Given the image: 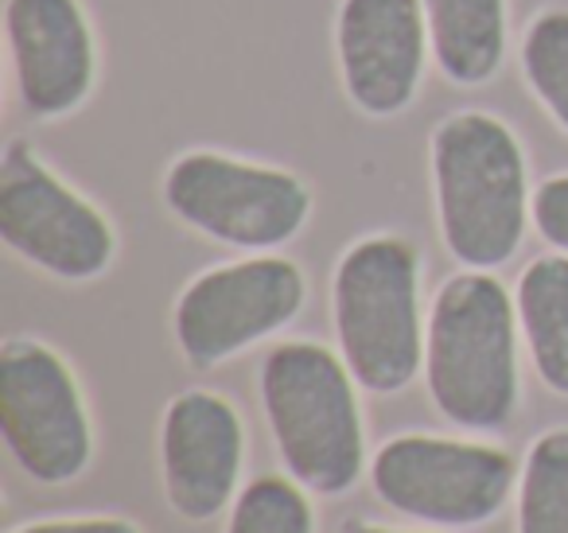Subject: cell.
<instances>
[{"label": "cell", "mask_w": 568, "mask_h": 533, "mask_svg": "<svg viewBox=\"0 0 568 533\" xmlns=\"http://www.w3.org/2000/svg\"><path fill=\"white\" fill-rule=\"evenodd\" d=\"M428 160L448 253L464 269L506 265L534 222L518 133L487 110H456L433 129Z\"/></svg>", "instance_id": "obj_1"}, {"label": "cell", "mask_w": 568, "mask_h": 533, "mask_svg": "<svg viewBox=\"0 0 568 533\" xmlns=\"http://www.w3.org/2000/svg\"><path fill=\"white\" fill-rule=\"evenodd\" d=\"M518 304L490 269L440 284L428 312L425 378L436 413L467 432H498L518 409Z\"/></svg>", "instance_id": "obj_2"}, {"label": "cell", "mask_w": 568, "mask_h": 533, "mask_svg": "<svg viewBox=\"0 0 568 533\" xmlns=\"http://www.w3.org/2000/svg\"><path fill=\"white\" fill-rule=\"evenodd\" d=\"M355 374L324 343H281L261 362V405L284 467L304 491L343 494L366 467Z\"/></svg>", "instance_id": "obj_3"}, {"label": "cell", "mask_w": 568, "mask_h": 533, "mask_svg": "<svg viewBox=\"0 0 568 533\" xmlns=\"http://www.w3.org/2000/svg\"><path fill=\"white\" fill-rule=\"evenodd\" d=\"M332 312L339 354L358 390L397 393L425 370L420 258L405 238H358L335 265Z\"/></svg>", "instance_id": "obj_4"}, {"label": "cell", "mask_w": 568, "mask_h": 533, "mask_svg": "<svg viewBox=\"0 0 568 533\" xmlns=\"http://www.w3.org/2000/svg\"><path fill=\"white\" fill-rule=\"evenodd\" d=\"M160 191L183 227L250 253L293 242L312 219V191L296 172L214 149L175 157Z\"/></svg>", "instance_id": "obj_5"}, {"label": "cell", "mask_w": 568, "mask_h": 533, "mask_svg": "<svg viewBox=\"0 0 568 533\" xmlns=\"http://www.w3.org/2000/svg\"><path fill=\"white\" fill-rule=\"evenodd\" d=\"M0 238L59 281H94L118 258L110 219L24 141H12L0 157Z\"/></svg>", "instance_id": "obj_6"}, {"label": "cell", "mask_w": 568, "mask_h": 533, "mask_svg": "<svg viewBox=\"0 0 568 533\" xmlns=\"http://www.w3.org/2000/svg\"><path fill=\"white\" fill-rule=\"evenodd\" d=\"M0 432L36 483H71L90 467L87 401L67 359L40 339H9L0 351Z\"/></svg>", "instance_id": "obj_7"}, {"label": "cell", "mask_w": 568, "mask_h": 533, "mask_svg": "<svg viewBox=\"0 0 568 533\" xmlns=\"http://www.w3.org/2000/svg\"><path fill=\"white\" fill-rule=\"evenodd\" d=\"M371 479L397 514L428 525H483L514 491V460L475 440L405 432L374 452Z\"/></svg>", "instance_id": "obj_8"}, {"label": "cell", "mask_w": 568, "mask_h": 533, "mask_svg": "<svg viewBox=\"0 0 568 533\" xmlns=\"http://www.w3.org/2000/svg\"><path fill=\"white\" fill-rule=\"evenodd\" d=\"M304 296L308 281L301 265L276 253L214 265L175 300V343L191 366L211 370L288 328L301 315Z\"/></svg>", "instance_id": "obj_9"}, {"label": "cell", "mask_w": 568, "mask_h": 533, "mask_svg": "<svg viewBox=\"0 0 568 533\" xmlns=\"http://www.w3.org/2000/svg\"><path fill=\"white\" fill-rule=\"evenodd\" d=\"M335 56L351 105L363 118H397L420 94L433 59L420 0H343L335 17Z\"/></svg>", "instance_id": "obj_10"}, {"label": "cell", "mask_w": 568, "mask_h": 533, "mask_svg": "<svg viewBox=\"0 0 568 533\" xmlns=\"http://www.w3.org/2000/svg\"><path fill=\"white\" fill-rule=\"evenodd\" d=\"M4 43L20 105L36 121L71 118L98 82V40L82 0H4Z\"/></svg>", "instance_id": "obj_11"}, {"label": "cell", "mask_w": 568, "mask_h": 533, "mask_svg": "<svg viewBox=\"0 0 568 533\" xmlns=\"http://www.w3.org/2000/svg\"><path fill=\"white\" fill-rule=\"evenodd\" d=\"M245 429L222 393L183 390L168 401L160 424V467L175 514L211 522L230 506L242 479Z\"/></svg>", "instance_id": "obj_12"}, {"label": "cell", "mask_w": 568, "mask_h": 533, "mask_svg": "<svg viewBox=\"0 0 568 533\" xmlns=\"http://www.w3.org/2000/svg\"><path fill=\"white\" fill-rule=\"evenodd\" d=\"M433 63L452 87H487L506 59V0H420Z\"/></svg>", "instance_id": "obj_13"}, {"label": "cell", "mask_w": 568, "mask_h": 533, "mask_svg": "<svg viewBox=\"0 0 568 533\" xmlns=\"http://www.w3.org/2000/svg\"><path fill=\"white\" fill-rule=\"evenodd\" d=\"M514 304L537 378L568 398V253L529 261L518 276Z\"/></svg>", "instance_id": "obj_14"}, {"label": "cell", "mask_w": 568, "mask_h": 533, "mask_svg": "<svg viewBox=\"0 0 568 533\" xmlns=\"http://www.w3.org/2000/svg\"><path fill=\"white\" fill-rule=\"evenodd\" d=\"M518 533H568V429L534 440L518 483Z\"/></svg>", "instance_id": "obj_15"}, {"label": "cell", "mask_w": 568, "mask_h": 533, "mask_svg": "<svg viewBox=\"0 0 568 533\" xmlns=\"http://www.w3.org/2000/svg\"><path fill=\"white\" fill-rule=\"evenodd\" d=\"M521 74L541 110L568 133V9H545L521 36Z\"/></svg>", "instance_id": "obj_16"}, {"label": "cell", "mask_w": 568, "mask_h": 533, "mask_svg": "<svg viewBox=\"0 0 568 533\" xmlns=\"http://www.w3.org/2000/svg\"><path fill=\"white\" fill-rule=\"evenodd\" d=\"M226 533H316V517L296 479L261 475L234 499Z\"/></svg>", "instance_id": "obj_17"}, {"label": "cell", "mask_w": 568, "mask_h": 533, "mask_svg": "<svg viewBox=\"0 0 568 533\" xmlns=\"http://www.w3.org/2000/svg\"><path fill=\"white\" fill-rule=\"evenodd\" d=\"M529 219L534 230L552 245L557 253H568V172L549 175L534 188V203H529Z\"/></svg>", "instance_id": "obj_18"}, {"label": "cell", "mask_w": 568, "mask_h": 533, "mask_svg": "<svg viewBox=\"0 0 568 533\" xmlns=\"http://www.w3.org/2000/svg\"><path fill=\"white\" fill-rule=\"evenodd\" d=\"M17 533H141L129 517H59V522H32Z\"/></svg>", "instance_id": "obj_19"}, {"label": "cell", "mask_w": 568, "mask_h": 533, "mask_svg": "<svg viewBox=\"0 0 568 533\" xmlns=\"http://www.w3.org/2000/svg\"><path fill=\"white\" fill-rule=\"evenodd\" d=\"M351 533H402V530H382V525H355Z\"/></svg>", "instance_id": "obj_20"}]
</instances>
